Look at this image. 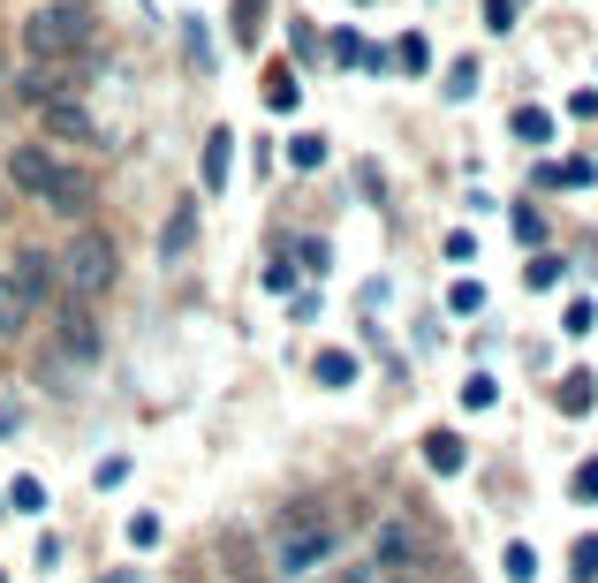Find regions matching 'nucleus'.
Instances as JSON below:
<instances>
[{
  "mask_svg": "<svg viewBox=\"0 0 598 583\" xmlns=\"http://www.w3.org/2000/svg\"><path fill=\"white\" fill-rule=\"evenodd\" d=\"M8 182H16L23 198H39V205L69 212V220L91 212V174L69 167L61 152H45V144H16V152H8Z\"/></svg>",
  "mask_w": 598,
  "mask_h": 583,
  "instance_id": "obj_1",
  "label": "nucleus"
},
{
  "mask_svg": "<svg viewBox=\"0 0 598 583\" xmlns=\"http://www.w3.org/2000/svg\"><path fill=\"white\" fill-rule=\"evenodd\" d=\"M23 53L39 61V69H84L91 53V16L77 0H45L23 16Z\"/></svg>",
  "mask_w": 598,
  "mask_h": 583,
  "instance_id": "obj_2",
  "label": "nucleus"
},
{
  "mask_svg": "<svg viewBox=\"0 0 598 583\" xmlns=\"http://www.w3.org/2000/svg\"><path fill=\"white\" fill-rule=\"evenodd\" d=\"M342 553V531L318 515V507H288L281 515V531H273V569L281 576H311V569H326Z\"/></svg>",
  "mask_w": 598,
  "mask_h": 583,
  "instance_id": "obj_3",
  "label": "nucleus"
},
{
  "mask_svg": "<svg viewBox=\"0 0 598 583\" xmlns=\"http://www.w3.org/2000/svg\"><path fill=\"white\" fill-rule=\"evenodd\" d=\"M114 265H122V258H114V235H99V228H84L77 243L61 250V281H69L77 303H91V295L114 289Z\"/></svg>",
  "mask_w": 598,
  "mask_h": 583,
  "instance_id": "obj_4",
  "label": "nucleus"
},
{
  "mask_svg": "<svg viewBox=\"0 0 598 583\" xmlns=\"http://www.w3.org/2000/svg\"><path fill=\"white\" fill-rule=\"evenodd\" d=\"M53 341H61V356H69V364H91V356H99V326H91V303H77V295H69V303L53 311Z\"/></svg>",
  "mask_w": 598,
  "mask_h": 583,
  "instance_id": "obj_5",
  "label": "nucleus"
},
{
  "mask_svg": "<svg viewBox=\"0 0 598 583\" xmlns=\"http://www.w3.org/2000/svg\"><path fill=\"white\" fill-rule=\"evenodd\" d=\"M432 561V545H425V531H417V523H402V515H394V523H379V561H372V569H425Z\"/></svg>",
  "mask_w": 598,
  "mask_h": 583,
  "instance_id": "obj_6",
  "label": "nucleus"
},
{
  "mask_svg": "<svg viewBox=\"0 0 598 583\" xmlns=\"http://www.w3.org/2000/svg\"><path fill=\"white\" fill-rule=\"evenodd\" d=\"M39 311H45V303H39V295H31V281H23V273L8 265V273H0V341H16V333L31 326Z\"/></svg>",
  "mask_w": 598,
  "mask_h": 583,
  "instance_id": "obj_7",
  "label": "nucleus"
},
{
  "mask_svg": "<svg viewBox=\"0 0 598 583\" xmlns=\"http://www.w3.org/2000/svg\"><path fill=\"white\" fill-rule=\"evenodd\" d=\"M39 114H45V137H69V144H91V137H99V129H91V114L77 107V99H45Z\"/></svg>",
  "mask_w": 598,
  "mask_h": 583,
  "instance_id": "obj_8",
  "label": "nucleus"
},
{
  "mask_svg": "<svg viewBox=\"0 0 598 583\" xmlns=\"http://www.w3.org/2000/svg\"><path fill=\"white\" fill-rule=\"evenodd\" d=\"M77 77H84V69H39V61H31V69H23V99H31V107H45V99H77Z\"/></svg>",
  "mask_w": 598,
  "mask_h": 583,
  "instance_id": "obj_9",
  "label": "nucleus"
},
{
  "mask_svg": "<svg viewBox=\"0 0 598 583\" xmlns=\"http://www.w3.org/2000/svg\"><path fill=\"white\" fill-rule=\"evenodd\" d=\"M227 167H235V137L213 129V137H205V190H227Z\"/></svg>",
  "mask_w": 598,
  "mask_h": 583,
  "instance_id": "obj_10",
  "label": "nucleus"
},
{
  "mask_svg": "<svg viewBox=\"0 0 598 583\" xmlns=\"http://www.w3.org/2000/svg\"><path fill=\"white\" fill-rule=\"evenodd\" d=\"M425 462L439 470V478H455V470H463V440H455V432H432V440H425Z\"/></svg>",
  "mask_w": 598,
  "mask_h": 583,
  "instance_id": "obj_11",
  "label": "nucleus"
},
{
  "mask_svg": "<svg viewBox=\"0 0 598 583\" xmlns=\"http://www.w3.org/2000/svg\"><path fill=\"white\" fill-rule=\"evenodd\" d=\"M190 243H197V212L182 205V212H174V228L160 235V258H190Z\"/></svg>",
  "mask_w": 598,
  "mask_h": 583,
  "instance_id": "obj_12",
  "label": "nucleus"
},
{
  "mask_svg": "<svg viewBox=\"0 0 598 583\" xmlns=\"http://www.w3.org/2000/svg\"><path fill=\"white\" fill-rule=\"evenodd\" d=\"M311 372H318V386H348V379H356V356H348V349H326Z\"/></svg>",
  "mask_w": 598,
  "mask_h": 583,
  "instance_id": "obj_13",
  "label": "nucleus"
},
{
  "mask_svg": "<svg viewBox=\"0 0 598 583\" xmlns=\"http://www.w3.org/2000/svg\"><path fill=\"white\" fill-rule=\"evenodd\" d=\"M296 99H303L296 69H273V77H265V107H288V114H296Z\"/></svg>",
  "mask_w": 598,
  "mask_h": 583,
  "instance_id": "obj_14",
  "label": "nucleus"
},
{
  "mask_svg": "<svg viewBox=\"0 0 598 583\" xmlns=\"http://www.w3.org/2000/svg\"><path fill=\"white\" fill-rule=\"evenodd\" d=\"M394 61H402V69H409V77H425V69H432V46L417 39V31H409V39L394 46Z\"/></svg>",
  "mask_w": 598,
  "mask_h": 583,
  "instance_id": "obj_15",
  "label": "nucleus"
},
{
  "mask_svg": "<svg viewBox=\"0 0 598 583\" xmlns=\"http://www.w3.org/2000/svg\"><path fill=\"white\" fill-rule=\"evenodd\" d=\"M515 129H523L530 144H554V114H538V107H523V114H515Z\"/></svg>",
  "mask_w": 598,
  "mask_h": 583,
  "instance_id": "obj_16",
  "label": "nucleus"
},
{
  "mask_svg": "<svg viewBox=\"0 0 598 583\" xmlns=\"http://www.w3.org/2000/svg\"><path fill=\"white\" fill-rule=\"evenodd\" d=\"M546 182H560V190H584V182H591V160H560V167H546Z\"/></svg>",
  "mask_w": 598,
  "mask_h": 583,
  "instance_id": "obj_17",
  "label": "nucleus"
},
{
  "mask_svg": "<svg viewBox=\"0 0 598 583\" xmlns=\"http://www.w3.org/2000/svg\"><path fill=\"white\" fill-rule=\"evenodd\" d=\"M8 500H16L23 515H39V507H45V485H39V478H16V485H8Z\"/></svg>",
  "mask_w": 598,
  "mask_h": 583,
  "instance_id": "obj_18",
  "label": "nucleus"
},
{
  "mask_svg": "<svg viewBox=\"0 0 598 583\" xmlns=\"http://www.w3.org/2000/svg\"><path fill=\"white\" fill-rule=\"evenodd\" d=\"M257 16H265V0H235V39L243 46L257 39Z\"/></svg>",
  "mask_w": 598,
  "mask_h": 583,
  "instance_id": "obj_19",
  "label": "nucleus"
},
{
  "mask_svg": "<svg viewBox=\"0 0 598 583\" xmlns=\"http://www.w3.org/2000/svg\"><path fill=\"white\" fill-rule=\"evenodd\" d=\"M560 326H568V333H591V326H598V311H591V295H576V303H568V319H560Z\"/></svg>",
  "mask_w": 598,
  "mask_h": 583,
  "instance_id": "obj_20",
  "label": "nucleus"
},
{
  "mask_svg": "<svg viewBox=\"0 0 598 583\" xmlns=\"http://www.w3.org/2000/svg\"><path fill=\"white\" fill-rule=\"evenodd\" d=\"M447 91L470 99V91H477V61H455V69H447Z\"/></svg>",
  "mask_w": 598,
  "mask_h": 583,
  "instance_id": "obj_21",
  "label": "nucleus"
},
{
  "mask_svg": "<svg viewBox=\"0 0 598 583\" xmlns=\"http://www.w3.org/2000/svg\"><path fill=\"white\" fill-rule=\"evenodd\" d=\"M129 545H160V515H129Z\"/></svg>",
  "mask_w": 598,
  "mask_h": 583,
  "instance_id": "obj_22",
  "label": "nucleus"
},
{
  "mask_svg": "<svg viewBox=\"0 0 598 583\" xmlns=\"http://www.w3.org/2000/svg\"><path fill=\"white\" fill-rule=\"evenodd\" d=\"M508 576H523V583L538 576V553H530V545H508Z\"/></svg>",
  "mask_w": 598,
  "mask_h": 583,
  "instance_id": "obj_23",
  "label": "nucleus"
},
{
  "mask_svg": "<svg viewBox=\"0 0 598 583\" xmlns=\"http://www.w3.org/2000/svg\"><path fill=\"white\" fill-rule=\"evenodd\" d=\"M515 235H523V243H546V220H538V212L523 205V212H515Z\"/></svg>",
  "mask_w": 598,
  "mask_h": 583,
  "instance_id": "obj_24",
  "label": "nucleus"
},
{
  "mask_svg": "<svg viewBox=\"0 0 598 583\" xmlns=\"http://www.w3.org/2000/svg\"><path fill=\"white\" fill-rule=\"evenodd\" d=\"M598 576V539H584L576 545V583H591Z\"/></svg>",
  "mask_w": 598,
  "mask_h": 583,
  "instance_id": "obj_25",
  "label": "nucleus"
},
{
  "mask_svg": "<svg viewBox=\"0 0 598 583\" xmlns=\"http://www.w3.org/2000/svg\"><path fill=\"white\" fill-rule=\"evenodd\" d=\"M560 273H568V265H560V258H538V265H530V289H554Z\"/></svg>",
  "mask_w": 598,
  "mask_h": 583,
  "instance_id": "obj_26",
  "label": "nucleus"
},
{
  "mask_svg": "<svg viewBox=\"0 0 598 583\" xmlns=\"http://www.w3.org/2000/svg\"><path fill=\"white\" fill-rule=\"evenodd\" d=\"M485 23L493 31H515V0H485Z\"/></svg>",
  "mask_w": 598,
  "mask_h": 583,
  "instance_id": "obj_27",
  "label": "nucleus"
},
{
  "mask_svg": "<svg viewBox=\"0 0 598 583\" xmlns=\"http://www.w3.org/2000/svg\"><path fill=\"white\" fill-rule=\"evenodd\" d=\"M326 160V137H296V167H318Z\"/></svg>",
  "mask_w": 598,
  "mask_h": 583,
  "instance_id": "obj_28",
  "label": "nucleus"
},
{
  "mask_svg": "<svg viewBox=\"0 0 598 583\" xmlns=\"http://www.w3.org/2000/svg\"><path fill=\"white\" fill-rule=\"evenodd\" d=\"M576 500H598V462H584V470H576Z\"/></svg>",
  "mask_w": 598,
  "mask_h": 583,
  "instance_id": "obj_29",
  "label": "nucleus"
},
{
  "mask_svg": "<svg viewBox=\"0 0 598 583\" xmlns=\"http://www.w3.org/2000/svg\"><path fill=\"white\" fill-rule=\"evenodd\" d=\"M334 583H379V569H342Z\"/></svg>",
  "mask_w": 598,
  "mask_h": 583,
  "instance_id": "obj_30",
  "label": "nucleus"
},
{
  "mask_svg": "<svg viewBox=\"0 0 598 583\" xmlns=\"http://www.w3.org/2000/svg\"><path fill=\"white\" fill-rule=\"evenodd\" d=\"M99 583H136V576H129V569H114V576H99Z\"/></svg>",
  "mask_w": 598,
  "mask_h": 583,
  "instance_id": "obj_31",
  "label": "nucleus"
},
{
  "mask_svg": "<svg viewBox=\"0 0 598 583\" xmlns=\"http://www.w3.org/2000/svg\"><path fill=\"white\" fill-rule=\"evenodd\" d=\"M379 583H386V576H379Z\"/></svg>",
  "mask_w": 598,
  "mask_h": 583,
  "instance_id": "obj_32",
  "label": "nucleus"
}]
</instances>
